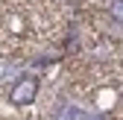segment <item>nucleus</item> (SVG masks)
Listing matches in <instances>:
<instances>
[{
	"label": "nucleus",
	"instance_id": "f257e3e1",
	"mask_svg": "<svg viewBox=\"0 0 123 120\" xmlns=\"http://www.w3.org/2000/svg\"><path fill=\"white\" fill-rule=\"evenodd\" d=\"M35 94H38V82H35V76H21L18 82L12 85L9 100L15 102V106H29V102L35 100Z\"/></svg>",
	"mask_w": 123,
	"mask_h": 120
},
{
	"label": "nucleus",
	"instance_id": "f03ea898",
	"mask_svg": "<svg viewBox=\"0 0 123 120\" xmlns=\"http://www.w3.org/2000/svg\"><path fill=\"white\" fill-rule=\"evenodd\" d=\"M109 15H111V21L123 26V0H111L109 3Z\"/></svg>",
	"mask_w": 123,
	"mask_h": 120
}]
</instances>
